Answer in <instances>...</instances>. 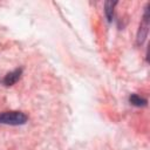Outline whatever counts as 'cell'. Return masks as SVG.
I'll return each instance as SVG.
<instances>
[{
	"label": "cell",
	"mask_w": 150,
	"mask_h": 150,
	"mask_svg": "<svg viewBox=\"0 0 150 150\" xmlns=\"http://www.w3.org/2000/svg\"><path fill=\"white\" fill-rule=\"evenodd\" d=\"M28 122V116L18 110H11V111H1L0 112V124L5 125H23Z\"/></svg>",
	"instance_id": "1"
},
{
	"label": "cell",
	"mask_w": 150,
	"mask_h": 150,
	"mask_svg": "<svg viewBox=\"0 0 150 150\" xmlns=\"http://www.w3.org/2000/svg\"><path fill=\"white\" fill-rule=\"evenodd\" d=\"M118 2L117 1H105L104 2V15L108 22H111L114 20V13H115V7Z\"/></svg>",
	"instance_id": "4"
},
{
	"label": "cell",
	"mask_w": 150,
	"mask_h": 150,
	"mask_svg": "<svg viewBox=\"0 0 150 150\" xmlns=\"http://www.w3.org/2000/svg\"><path fill=\"white\" fill-rule=\"evenodd\" d=\"M22 73H23V68L22 67H19V68H15L14 70L7 73L2 79H1V84L5 86V87H11L13 84H15L22 76Z\"/></svg>",
	"instance_id": "3"
},
{
	"label": "cell",
	"mask_w": 150,
	"mask_h": 150,
	"mask_svg": "<svg viewBox=\"0 0 150 150\" xmlns=\"http://www.w3.org/2000/svg\"><path fill=\"white\" fill-rule=\"evenodd\" d=\"M129 103L134 107H137V108H141V107H145L148 104V100L137 95V94H131L129 96Z\"/></svg>",
	"instance_id": "5"
},
{
	"label": "cell",
	"mask_w": 150,
	"mask_h": 150,
	"mask_svg": "<svg viewBox=\"0 0 150 150\" xmlns=\"http://www.w3.org/2000/svg\"><path fill=\"white\" fill-rule=\"evenodd\" d=\"M149 23H150V15H149V4H146L145 8H144V13L137 30V35H136V45L137 46H142L146 38H148V33H149Z\"/></svg>",
	"instance_id": "2"
}]
</instances>
